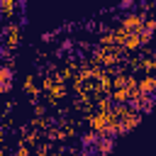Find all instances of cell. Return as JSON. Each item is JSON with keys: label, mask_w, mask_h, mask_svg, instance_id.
I'll return each mask as SVG.
<instances>
[{"label": "cell", "mask_w": 156, "mask_h": 156, "mask_svg": "<svg viewBox=\"0 0 156 156\" xmlns=\"http://www.w3.org/2000/svg\"><path fill=\"white\" fill-rule=\"evenodd\" d=\"M110 146H112V144H110V136H107V139H102V141L98 144V151H100V154H107Z\"/></svg>", "instance_id": "cell-4"}, {"label": "cell", "mask_w": 156, "mask_h": 156, "mask_svg": "<svg viewBox=\"0 0 156 156\" xmlns=\"http://www.w3.org/2000/svg\"><path fill=\"white\" fill-rule=\"evenodd\" d=\"M0 112H2V102H0Z\"/></svg>", "instance_id": "cell-7"}, {"label": "cell", "mask_w": 156, "mask_h": 156, "mask_svg": "<svg viewBox=\"0 0 156 156\" xmlns=\"http://www.w3.org/2000/svg\"><path fill=\"white\" fill-rule=\"evenodd\" d=\"M24 90H27L29 95H37V93H39V90H37V85H34V78H32V76L24 80Z\"/></svg>", "instance_id": "cell-3"}, {"label": "cell", "mask_w": 156, "mask_h": 156, "mask_svg": "<svg viewBox=\"0 0 156 156\" xmlns=\"http://www.w3.org/2000/svg\"><path fill=\"white\" fill-rule=\"evenodd\" d=\"M10 88H12V73H10V68H0V90L7 93Z\"/></svg>", "instance_id": "cell-1"}, {"label": "cell", "mask_w": 156, "mask_h": 156, "mask_svg": "<svg viewBox=\"0 0 156 156\" xmlns=\"http://www.w3.org/2000/svg\"><path fill=\"white\" fill-rule=\"evenodd\" d=\"M20 37H22L20 24H10V29H7V44H10V46H15V44L20 41Z\"/></svg>", "instance_id": "cell-2"}, {"label": "cell", "mask_w": 156, "mask_h": 156, "mask_svg": "<svg viewBox=\"0 0 156 156\" xmlns=\"http://www.w3.org/2000/svg\"><path fill=\"white\" fill-rule=\"evenodd\" d=\"M0 7H2V12H12V7H15V5H12V2H2Z\"/></svg>", "instance_id": "cell-6"}, {"label": "cell", "mask_w": 156, "mask_h": 156, "mask_svg": "<svg viewBox=\"0 0 156 156\" xmlns=\"http://www.w3.org/2000/svg\"><path fill=\"white\" fill-rule=\"evenodd\" d=\"M17 156H29V149H27V144H22V146L17 149Z\"/></svg>", "instance_id": "cell-5"}]
</instances>
